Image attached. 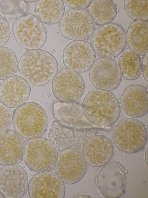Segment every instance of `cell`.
Here are the masks:
<instances>
[{"label":"cell","instance_id":"4316f807","mask_svg":"<svg viewBox=\"0 0 148 198\" xmlns=\"http://www.w3.org/2000/svg\"><path fill=\"white\" fill-rule=\"evenodd\" d=\"M124 8L126 15L131 19L147 21L148 0H125Z\"/></svg>","mask_w":148,"mask_h":198},{"label":"cell","instance_id":"7a4b0ae2","mask_svg":"<svg viewBox=\"0 0 148 198\" xmlns=\"http://www.w3.org/2000/svg\"><path fill=\"white\" fill-rule=\"evenodd\" d=\"M82 106L88 121L100 127L112 125L120 114L119 102L110 91L97 88L90 90L85 96Z\"/></svg>","mask_w":148,"mask_h":198},{"label":"cell","instance_id":"277c9868","mask_svg":"<svg viewBox=\"0 0 148 198\" xmlns=\"http://www.w3.org/2000/svg\"><path fill=\"white\" fill-rule=\"evenodd\" d=\"M90 42L98 56L110 58L118 56L124 50L126 44V33L120 25L107 24L94 30Z\"/></svg>","mask_w":148,"mask_h":198},{"label":"cell","instance_id":"f546056e","mask_svg":"<svg viewBox=\"0 0 148 198\" xmlns=\"http://www.w3.org/2000/svg\"><path fill=\"white\" fill-rule=\"evenodd\" d=\"M10 29L9 25L5 19L0 17V47L5 46L9 39Z\"/></svg>","mask_w":148,"mask_h":198},{"label":"cell","instance_id":"ba28073f","mask_svg":"<svg viewBox=\"0 0 148 198\" xmlns=\"http://www.w3.org/2000/svg\"><path fill=\"white\" fill-rule=\"evenodd\" d=\"M126 173L123 166L116 162L108 163L102 166L96 175L98 189L106 198L121 197L125 192Z\"/></svg>","mask_w":148,"mask_h":198},{"label":"cell","instance_id":"30bf717a","mask_svg":"<svg viewBox=\"0 0 148 198\" xmlns=\"http://www.w3.org/2000/svg\"><path fill=\"white\" fill-rule=\"evenodd\" d=\"M51 89L55 97L59 102H77L82 96L85 84L78 73L66 69L59 71L53 80Z\"/></svg>","mask_w":148,"mask_h":198},{"label":"cell","instance_id":"8fae6325","mask_svg":"<svg viewBox=\"0 0 148 198\" xmlns=\"http://www.w3.org/2000/svg\"><path fill=\"white\" fill-rule=\"evenodd\" d=\"M87 166L82 154L77 150L68 149L58 155L54 168L55 173L63 183L73 184L83 177Z\"/></svg>","mask_w":148,"mask_h":198},{"label":"cell","instance_id":"ffe728a7","mask_svg":"<svg viewBox=\"0 0 148 198\" xmlns=\"http://www.w3.org/2000/svg\"><path fill=\"white\" fill-rule=\"evenodd\" d=\"M53 111L56 121L64 127L79 129L88 126L89 122L84 114L82 105L78 102H57L53 105Z\"/></svg>","mask_w":148,"mask_h":198},{"label":"cell","instance_id":"3957f363","mask_svg":"<svg viewBox=\"0 0 148 198\" xmlns=\"http://www.w3.org/2000/svg\"><path fill=\"white\" fill-rule=\"evenodd\" d=\"M12 123L15 131L23 138L30 139L40 137L46 131L48 115L43 108L33 102L25 103L14 111Z\"/></svg>","mask_w":148,"mask_h":198},{"label":"cell","instance_id":"9c48e42d","mask_svg":"<svg viewBox=\"0 0 148 198\" xmlns=\"http://www.w3.org/2000/svg\"><path fill=\"white\" fill-rule=\"evenodd\" d=\"M95 24L85 10L72 9L66 12L60 24V32L65 38L73 41L85 40L91 36Z\"/></svg>","mask_w":148,"mask_h":198},{"label":"cell","instance_id":"5b68a950","mask_svg":"<svg viewBox=\"0 0 148 198\" xmlns=\"http://www.w3.org/2000/svg\"><path fill=\"white\" fill-rule=\"evenodd\" d=\"M115 145L120 151L134 154L141 150L147 140V134L145 125L133 118L122 119L116 125L112 133Z\"/></svg>","mask_w":148,"mask_h":198},{"label":"cell","instance_id":"f1b7e54d","mask_svg":"<svg viewBox=\"0 0 148 198\" xmlns=\"http://www.w3.org/2000/svg\"><path fill=\"white\" fill-rule=\"evenodd\" d=\"M12 116L10 108L0 102V132L9 128L12 122Z\"/></svg>","mask_w":148,"mask_h":198},{"label":"cell","instance_id":"d6986e66","mask_svg":"<svg viewBox=\"0 0 148 198\" xmlns=\"http://www.w3.org/2000/svg\"><path fill=\"white\" fill-rule=\"evenodd\" d=\"M120 104L124 112L132 118H139L144 116L148 112L147 90L141 85L128 86L121 95Z\"/></svg>","mask_w":148,"mask_h":198},{"label":"cell","instance_id":"83f0119b","mask_svg":"<svg viewBox=\"0 0 148 198\" xmlns=\"http://www.w3.org/2000/svg\"><path fill=\"white\" fill-rule=\"evenodd\" d=\"M27 10L24 1L0 0V15L3 17L18 18L26 15Z\"/></svg>","mask_w":148,"mask_h":198},{"label":"cell","instance_id":"7c38bea8","mask_svg":"<svg viewBox=\"0 0 148 198\" xmlns=\"http://www.w3.org/2000/svg\"><path fill=\"white\" fill-rule=\"evenodd\" d=\"M90 69L89 79L96 88L113 90L119 86L122 80V75L119 65L111 58L98 59Z\"/></svg>","mask_w":148,"mask_h":198},{"label":"cell","instance_id":"4fadbf2b","mask_svg":"<svg viewBox=\"0 0 148 198\" xmlns=\"http://www.w3.org/2000/svg\"><path fill=\"white\" fill-rule=\"evenodd\" d=\"M96 54L90 44L85 40H74L65 47L62 60L65 67L77 73L86 72L95 61Z\"/></svg>","mask_w":148,"mask_h":198},{"label":"cell","instance_id":"ac0fdd59","mask_svg":"<svg viewBox=\"0 0 148 198\" xmlns=\"http://www.w3.org/2000/svg\"><path fill=\"white\" fill-rule=\"evenodd\" d=\"M31 92L29 84L21 76H12L0 85V101L9 107L16 108L25 103Z\"/></svg>","mask_w":148,"mask_h":198},{"label":"cell","instance_id":"e0dca14e","mask_svg":"<svg viewBox=\"0 0 148 198\" xmlns=\"http://www.w3.org/2000/svg\"><path fill=\"white\" fill-rule=\"evenodd\" d=\"M25 143L16 131L7 129L0 132V165H16L23 159Z\"/></svg>","mask_w":148,"mask_h":198},{"label":"cell","instance_id":"5bb4252c","mask_svg":"<svg viewBox=\"0 0 148 198\" xmlns=\"http://www.w3.org/2000/svg\"><path fill=\"white\" fill-rule=\"evenodd\" d=\"M27 190L31 198H63L65 194L63 182L50 172L34 174L28 183Z\"/></svg>","mask_w":148,"mask_h":198},{"label":"cell","instance_id":"2e32d148","mask_svg":"<svg viewBox=\"0 0 148 198\" xmlns=\"http://www.w3.org/2000/svg\"><path fill=\"white\" fill-rule=\"evenodd\" d=\"M82 152L87 163L92 166L99 167L111 161L114 155V148L112 142L108 137L96 135L86 141Z\"/></svg>","mask_w":148,"mask_h":198},{"label":"cell","instance_id":"e575fe53","mask_svg":"<svg viewBox=\"0 0 148 198\" xmlns=\"http://www.w3.org/2000/svg\"><path fill=\"white\" fill-rule=\"evenodd\" d=\"M24 1L27 2H35L37 1L38 0H25Z\"/></svg>","mask_w":148,"mask_h":198},{"label":"cell","instance_id":"603a6c76","mask_svg":"<svg viewBox=\"0 0 148 198\" xmlns=\"http://www.w3.org/2000/svg\"><path fill=\"white\" fill-rule=\"evenodd\" d=\"M48 136L49 142L59 151L68 149L73 145L75 138L72 129L62 126L56 121L51 123Z\"/></svg>","mask_w":148,"mask_h":198},{"label":"cell","instance_id":"4dcf8cb0","mask_svg":"<svg viewBox=\"0 0 148 198\" xmlns=\"http://www.w3.org/2000/svg\"><path fill=\"white\" fill-rule=\"evenodd\" d=\"M92 0H62L68 6L74 9L84 10L89 7Z\"/></svg>","mask_w":148,"mask_h":198},{"label":"cell","instance_id":"484cf974","mask_svg":"<svg viewBox=\"0 0 148 198\" xmlns=\"http://www.w3.org/2000/svg\"><path fill=\"white\" fill-rule=\"evenodd\" d=\"M18 62L14 52L8 47H0V80H5L16 72Z\"/></svg>","mask_w":148,"mask_h":198},{"label":"cell","instance_id":"8992f818","mask_svg":"<svg viewBox=\"0 0 148 198\" xmlns=\"http://www.w3.org/2000/svg\"><path fill=\"white\" fill-rule=\"evenodd\" d=\"M13 32L19 45L28 50L41 48L45 44L47 37V30L42 23L37 17L29 14L16 20Z\"/></svg>","mask_w":148,"mask_h":198},{"label":"cell","instance_id":"836d02e7","mask_svg":"<svg viewBox=\"0 0 148 198\" xmlns=\"http://www.w3.org/2000/svg\"><path fill=\"white\" fill-rule=\"evenodd\" d=\"M147 153H148V150H147V149L146 150L145 152V161L146 163L147 166V157H148Z\"/></svg>","mask_w":148,"mask_h":198},{"label":"cell","instance_id":"9a60e30c","mask_svg":"<svg viewBox=\"0 0 148 198\" xmlns=\"http://www.w3.org/2000/svg\"><path fill=\"white\" fill-rule=\"evenodd\" d=\"M28 184L27 173L19 165L5 166L0 170V191L4 198L22 197L27 192Z\"/></svg>","mask_w":148,"mask_h":198},{"label":"cell","instance_id":"52a82bcc","mask_svg":"<svg viewBox=\"0 0 148 198\" xmlns=\"http://www.w3.org/2000/svg\"><path fill=\"white\" fill-rule=\"evenodd\" d=\"M58 156L57 150L46 139H29L25 145L24 160L27 166L37 172H50Z\"/></svg>","mask_w":148,"mask_h":198},{"label":"cell","instance_id":"d6a6232c","mask_svg":"<svg viewBox=\"0 0 148 198\" xmlns=\"http://www.w3.org/2000/svg\"><path fill=\"white\" fill-rule=\"evenodd\" d=\"M73 198H91V197L90 196L87 195H80L75 196L73 197Z\"/></svg>","mask_w":148,"mask_h":198},{"label":"cell","instance_id":"6da1fadb","mask_svg":"<svg viewBox=\"0 0 148 198\" xmlns=\"http://www.w3.org/2000/svg\"><path fill=\"white\" fill-rule=\"evenodd\" d=\"M18 68L21 76L29 84L41 86L53 79L57 73L58 64L51 53L38 49L25 53L19 60Z\"/></svg>","mask_w":148,"mask_h":198},{"label":"cell","instance_id":"d590c367","mask_svg":"<svg viewBox=\"0 0 148 198\" xmlns=\"http://www.w3.org/2000/svg\"><path fill=\"white\" fill-rule=\"evenodd\" d=\"M0 198H4L3 195V194H2V193L0 191Z\"/></svg>","mask_w":148,"mask_h":198},{"label":"cell","instance_id":"7402d4cb","mask_svg":"<svg viewBox=\"0 0 148 198\" xmlns=\"http://www.w3.org/2000/svg\"><path fill=\"white\" fill-rule=\"evenodd\" d=\"M64 11V5L61 0H40L35 10L37 17L42 23L49 25L58 22Z\"/></svg>","mask_w":148,"mask_h":198},{"label":"cell","instance_id":"d4e9b609","mask_svg":"<svg viewBox=\"0 0 148 198\" xmlns=\"http://www.w3.org/2000/svg\"><path fill=\"white\" fill-rule=\"evenodd\" d=\"M141 64L140 56L132 51L124 53L118 60V65L122 75L127 80H134L139 77Z\"/></svg>","mask_w":148,"mask_h":198},{"label":"cell","instance_id":"cb8c5ba5","mask_svg":"<svg viewBox=\"0 0 148 198\" xmlns=\"http://www.w3.org/2000/svg\"><path fill=\"white\" fill-rule=\"evenodd\" d=\"M88 10L94 22L99 25L110 23L117 14L115 5L110 0H92Z\"/></svg>","mask_w":148,"mask_h":198},{"label":"cell","instance_id":"1f68e13d","mask_svg":"<svg viewBox=\"0 0 148 198\" xmlns=\"http://www.w3.org/2000/svg\"><path fill=\"white\" fill-rule=\"evenodd\" d=\"M142 72L144 78L148 82V53L144 56L141 64Z\"/></svg>","mask_w":148,"mask_h":198},{"label":"cell","instance_id":"44dd1931","mask_svg":"<svg viewBox=\"0 0 148 198\" xmlns=\"http://www.w3.org/2000/svg\"><path fill=\"white\" fill-rule=\"evenodd\" d=\"M148 28L147 21H135L129 26L126 34L129 48L139 55L148 53Z\"/></svg>","mask_w":148,"mask_h":198}]
</instances>
